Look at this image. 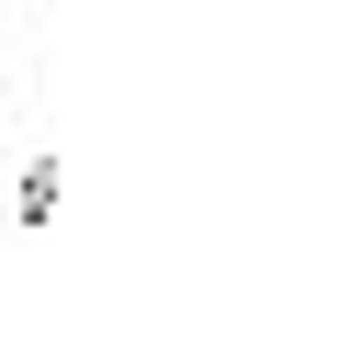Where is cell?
Masks as SVG:
<instances>
[{
    "label": "cell",
    "instance_id": "obj_1",
    "mask_svg": "<svg viewBox=\"0 0 359 359\" xmlns=\"http://www.w3.org/2000/svg\"><path fill=\"white\" fill-rule=\"evenodd\" d=\"M56 180H67V168H56V157H34V168H22V213H34V224H45V213H56Z\"/></svg>",
    "mask_w": 359,
    "mask_h": 359
}]
</instances>
